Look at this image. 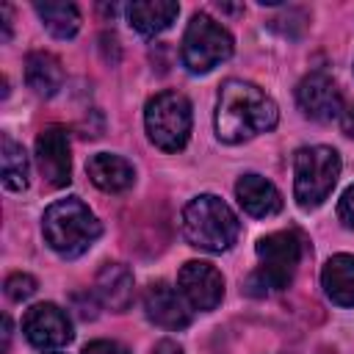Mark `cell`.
Returning a JSON list of instances; mask_svg holds the SVG:
<instances>
[{"label":"cell","mask_w":354,"mask_h":354,"mask_svg":"<svg viewBox=\"0 0 354 354\" xmlns=\"http://www.w3.org/2000/svg\"><path fill=\"white\" fill-rule=\"evenodd\" d=\"M279 122L277 102L254 83L230 77L218 91L216 105V136L224 144L249 141L257 133L274 130Z\"/></svg>","instance_id":"1"},{"label":"cell","mask_w":354,"mask_h":354,"mask_svg":"<svg viewBox=\"0 0 354 354\" xmlns=\"http://www.w3.org/2000/svg\"><path fill=\"white\" fill-rule=\"evenodd\" d=\"M41 232H44V241L47 246L72 260V257H80L102 232L97 216L88 210V205L77 196H66V199H58L53 202L44 216H41Z\"/></svg>","instance_id":"2"},{"label":"cell","mask_w":354,"mask_h":354,"mask_svg":"<svg viewBox=\"0 0 354 354\" xmlns=\"http://www.w3.org/2000/svg\"><path fill=\"white\" fill-rule=\"evenodd\" d=\"M238 232H241L238 216L227 202H221L213 194L194 196L183 207V235L191 246L202 252L210 254L227 252L238 241Z\"/></svg>","instance_id":"3"},{"label":"cell","mask_w":354,"mask_h":354,"mask_svg":"<svg viewBox=\"0 0 354 354\" xmlns=\"http://www.w3.org/2000/svg\"><path fill=\"white\" fill-rule=\"evenodd\" d=\"M340 177V155L332 147H301L293 158V199L301 210H315L329 199Z\"/></svg>","instance_id":"4"},{"label":"cell","mask_w":354,"mask_h":354,"mask_svg":"<svg viewBox=\"0 0 354 354\" xmlns=\"http://www.w3.org/2000/svg\"><path fill=\"white\" fill-rule=\"evenodd\" d=\"M257 271L249 277V290L263 296L268 290H282L293 282L301 260V238L293 230H279L257 241Z\"/></svg>","instance_id":"5"},{"label":"cell","mask_w":354,"mask_h":354,"mask_svg":"<svg viewBox=\"0 0 354 354\" xmlns=\"http://www.w3.org/2000/svg\"><path fill=\"white\" fill-rule=\"evenodd\" d=\"M191 102L180 91H160L144 108V127L149 141L163 152H177L191 136Z\"/></svg>","instance_id":"6"},{"label":"cell","mask_w":354,"mask_h":354,"mask_svg":"<svg viewBox=\"0 0 354 354\" xmlns=\"http://www.w3.org/2000/svg\"><path fill=\"white\" fill-rule=\"evenodd\" d=\"M232 50H235V44H232L230 30L224 25H218L213 17L199 11V14L191 17V22L185 28L180 58H183V66L188 72L205 75L213 66L224 64L232 55Z\"/></svg>","instance_id":"7"},{"label":"cell","mask_w":354,"mask_h":354,"mask_svg":"<svg viewBox=\"0 0 354 354\" xmlns=\"http://www.w3.org/2000/svg\"><path fill=\"white\" fill-rule=\"evenodd\" d=\"M177 285L183 299L202 313L216 310L224 299V277L216 266L205 260H188L177 274Z\"/></svg>","instance_id":"8"},{"label":"cell","mask_w":354,"mask_h":354,"mask_svg":"<svg viewBox=\"0 0 354 354\" xmlns=\"http://www.w3.org/2000/svg\"><path fill=\"white\" fill-rule=\"evenodd\" d=\"M36 163L50 188H64L72 183L69 133L61 124H50L36 138Z\"/></svg>","instance_id":"9"},{"label":"cell","mask_w":354,"mask_h":354,"mask_svg":"<svg viewBox=\"0 0 354 354\" xmlns=\"http://www.w3.org/2000/svg\"><path fill=\"white\" fill-rule=\"evenodd\" d=\"M22 332H25L28 343L36 348H58L72 340V321L58 304L41 301L25 313Z\"/></svg>","instance_id":"10"},{"label":"cell","mask_w":354,"mask_h":354,"mask_svg":"<svg viewBox=\"0 0 354 354\" xmlns=\"http://www.w3.org/2000/svg\"><path fill=\"white\" fill-rule=\"evenodd\" d=\"M296 102L301 113L313 122H335L343 116V97L326 72L307 75L296 88Z\"/></svg>","instance_id":"11"},{"label":"cell","mask_w":354,"mask_h":354,"mask_svg":"<svg viewBox=\"0 0 354 354\" xmlns=\"http://www.w3.org/2000/svg\"><path fill=\"white\" fill-rule=\"evenodd\" d=\"M144 313L152 324L163 329H185L191 324V310L183 301V293L174 290L169 282H152L144 288Z\"/></svg>","instance_id":"12"},{"label":"cell","mask_w":354,"mask_h":354,"mask_svg":"<svg viewBox=\"0 0 354 354\" xmlns=\"http://www.w3.org/2000/svg\"><path fill=\"white\" fill-rule=\"evenodd\" d=\"M235 196H238V205L254 218H268L282 210V194L271 180L260 174H243L235 183Z\"/></svg>","instance_id":"13"},{"label":"cell","mask_w":354,"mask_h":354,"mask_svg":"<svg viewBox=\"0 0 354 354\" xmlns=\"http://www.w3.org/2000/svg\"><path fill=\"white\" fill-rule=\"evenodd\" d=\"M86 171H88V180L105 191V194H122L127 191L133 183H136V171L133 166L119 158V155H111V152H97L88 158L86 163Z\"/></svg>","instance_id":"14"},{"label":"cell","mask_w":354,"mask_h":354,"mask_svg":"<svg viewBox=\"0 0 354 354\" xmlns=\"http://www.w3.org/2000/svg\"><path fill=\"white\" fill-rule=\"evenodd\" d=\"M94 290H97V296L105 307H111L113 313H124L133 304V274H130V268L122 266V263H105L97 271Z\"/></svg>","instance_id":"15"},{"label":"cell","mask_w":354,"mask_h":354,"mask_svg":"<svg viewBox=\"0 0 354 354\" xmlns=\"http://www.w3.org/2000/svg\"><path fill=\"white\" fill-rule=\"evenodd\" d=\"M177 14L180 6L174 0H133L127 6V22L141 36H158L160 30L171 28Z\"/></svg>","instance_id":"16"},{"label":"cell","mask_w":354,"mask_h":354,"mask_svg":"<svg viewBox=\"0 0 354 354\" xmlns=\"http://www.w3.org/2000/svg\"><path fill=\"white\" fill-rule=\"evenodd\" d=\"M324 293L337 307H354V254H332L321 271Z\"/></svg>","instance_id":"17"},{"label":"cell","mask_w":354,"mask_h":354,"mask_svg":"<svg viewBox=\"0 0 354 354\" xmlns=\"http://www.w3.org/2000/svg\"><path fill=\"white\" fill-rule=\"evenodd\" d=\"M25 80L39 97H53L64 86V66L53 53L36 50L25 61Z\"/></svg>","instance_id":"18"},{"label":"cell","mask_w":354,"mask_h":354,"mask_svg":"<svg viewBox=\"0 0 354 354\" xmlns=\"http://www.w3.org/2000/svg\"><path fill=\"white\" fill-rule=\"evenodd\" d=\"M0 174H3V185L8 191H25L28 188V177H30L28 152L8 133L0 136Z\"/></svg>","instance_id":"19"},{"label":"cell","mask_w":354,"mask_h":354,"mask_svg":"<svg viewBox=\"0 0 354 354\" xmlns=\"http://www.w3.org/2000/svg\"><path fill=\"white\" fill-rule=\"evenodd\" d=\"M41 25L55 36V39H72L80 28V11L75 3L66 0H44L33 6Z\"/></svg>","instance_id":"20"},{"label":"cell","mask_w":354,"mask_h":354,"mask_svg":"<svg viewBox=\"0 0 354 354\" xmlns=\"http://www.w3.org/2000/svg\"><path fill=\"white\" fill-rule=\"evenodd\" d=\"M36 279L30 277V274H25V271H17V274H8L6 277V296L11 299V301H25V299H30L33 293H36Z\"/></svg>","instance_id":"21"},{"label":"cell","mask_w":354,"mask_h":354,"mask_svg":"<svg viewBox=\"0 0 354 354\" xmlns=\"http://www.w3.org/2000/svg\"><path fill=\"white\" fill-rule=\"evenodd\" d=\"M337 218L343 221V227L354 230V185H348L337 202Z\"/></svg>","instance_id":"22"},{"label":"cell","mask_w":354,"mask_h":354,"mask_svg":"<svg viewBox=\"0 0 354 354\" xmlns=\"http://www.w3.org/2000/svg\"><path fill=\"white\" fill-rule=\"evenodd\" d=\"M83 354H130V351H127V346H122L116 340H91L83 348Z\"/></svg>","instance_id":"23"},{"label":"cell","mask_w":354,"mask_h":354,"mask_svg":"<svg viewBox=\"0 0 354 354\" xmlns=\"http://www.w3.org/2000/svg\"><path fill=\"white\" fill-rule=\"evenodd\" d=\"M340 124H343V133L348 138H354V102L348 108H343V116H340Z\"/></svg>","instance_id":"24"},{"label":"cell","mask_w":354,"mask_h":354,"mask_svg":"<svg viewBox=\"0 0 354 354\" xmlns=\"http://www.w3.org/2000/svg\"><path fill=\"white\" fill-rule=\"evenodd\" d=\"M155 354H180V346H174L171 340H160L155 346Z\"/></svg>","instance_id":"25"},{"label":"cell","mask_w":354,"mask_h":354,"mask_svg":"<svg viewBox=\"0 0 354 354\" xmlns=\"http://www.w3.org/2000/svg\"><path fill=\"white\" fill-rule=\"evenodd\" d=\"M47 354H61V351H47Z\"/></svg>","instance_id":"26"}]
</instances>
